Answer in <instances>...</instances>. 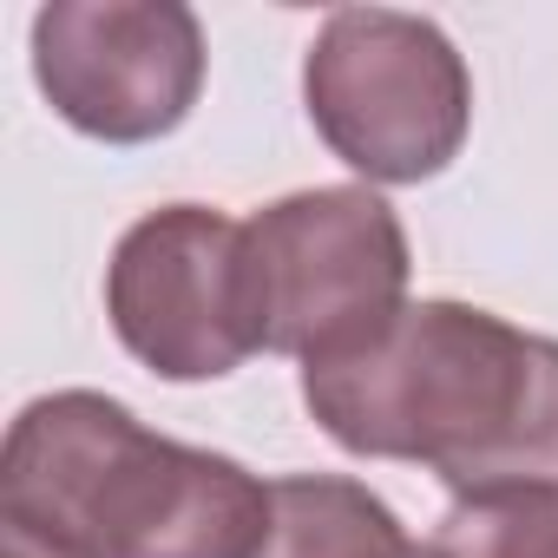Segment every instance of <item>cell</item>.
<instances>
[{
	"mask_svg": "<svg viewBox=\"0 0 558 558\" xmlns=\"http://www.w3.org/2000/svg\"><path fill=\"white\" fill-rule=\"evenodd\" d=\"M106 310L119 342L165 381H217L243 368L263 349L243 223L204 204H165L138 217L112 250Z\"/></svg>",
	"mask_w": 558,
	"mask_h": 558,
	"instance_id": "5b68a950",
	"label": "cell"
},
{
	"mask_svg": "<svg viewBox=\"0 0 558 558\" xmlns=\"http://www.w3.org/2000/svg\"><path fill=\"white\" fill-rule=\"evenodd\" d=\"M303 401L368 460H421L460 499L558 486V342L466 303H408L375 342L303 368Z\"/></svg>",
	"mask_w": 558,
	"mask_h": 558,
	"instance_id": "6da1fadb",
	"label": "cell"
},
{
	"mask_svg": "<svg viewBox=\"0 0 558 558\" xmlns=\"http://www.w3.org/2000/svg\"><path fill=\"white\" fill-rule=\"evenodd\" d=\"M427 558H558V486H519L460 499Z\"/></svg>",
	"mask_w": 558,
	"mask_h": 558,
	"instance_id": "ba28073f",
	"label": "cell"
},
{
	"mask_svg": "<svg viewBox=\"0 0 558 558\" xmlns=\"http://www.w3.org/2000/svg\"><path fill=\"white\" fill-rule=\"evenodd\" d=\"M421 558H427V551H421Z\"/></svg>",
	"mask_w": 558,
	"mask_h": 558,
	"instance_id": "30bf717a",
	"label": "cell"
},
{
	"mask_svg": "<svg viewBox=\"0 0 558 558\" xmlns=\"http://www.w3.org/2000/svg\"><path fill=\"white\" fill-rule=\"evenodd\" d=\"M0 525L66 558H256L269 486L223 453L138 427L106 395L66 388L8 434Z\"/></svg>",
	"mask_w": 558,
	"mask_h": 558,
	"instance_id": "7a4b0ae2",
	"label": "cell"
},
{
	"mask_svg": "<svg viewBox=\"0 0 558 558\" xmlns=\"http://www.w3.org/2000/svg\"><path fill=\"white\" fill-rule=\"evenodd\" d=\"M34 80L73 132L145 145L197 106L204 27L171 0H53L34 14Z\"/></svg>",
	"mask_w": 558,
	"mask_h": 558,
	"instance_id": "8992f818",
	"label": "cell"
},
{
	"mask_svg": "<svg viewBox=\"0 0 558 558\" xmlns=\"http://www.w3.org/2000/svg\"><path fill=\"white\" fill-rule=\"evenodd\" d=\"M256 558H421V545L368 486L290 473L269 486V532Z\"/></svg>",
	"mask_w": 558,
	"mask_h": 558,
	"instance_id": "52a82bcc",
	"label": "cell"
},
{
	"mask_svg": "<svg viewBox=\"0 0 558 558\" xmlns=\"http://www.w3.org/2000/svg\"><path fill=\"white\" fill-rule=\"evenodd\" d=\"M256 342L303 355V368L342 362L408 310V230L355 184L296 191L243 223Z\"/></svg>",
	"mask_w": 558,
	"mask_h": 558,
	"instance_id": "3957f363",
	"label": "cell"
},
{
	"mask_svg": "<svg viewBox=\"0 0 558 558\" xmlns=\"http://www.w3.org/2000/svg\"><path fill=\"white\" fill-rule=\"evenodd\" d=\"M310 119L342 165L375 184H421L453 165L473 119V80L453 40L395 8H342L303 66Z\"/></svg>",
	"mask_w": 558,
	"mask_h": 558,
	"instance_id": "277c9868",
	"label": "cell"
},
{
	"mask_svg": "<svg viewBox=\"0 0 558 558\" xmlns=\"http://www.w3.org/2000/svg\"><path fill=\"white\" fill-rule=\"evenodd\" d=\"M0 558H66V551L40 545V538H34V532H21V525H0Z\"/></svg>",
	"mask_w": 558,
	"mask_h": 558,
	"instance_id": "9c48e42d",
	"label": "cell"
}]
</instances>
